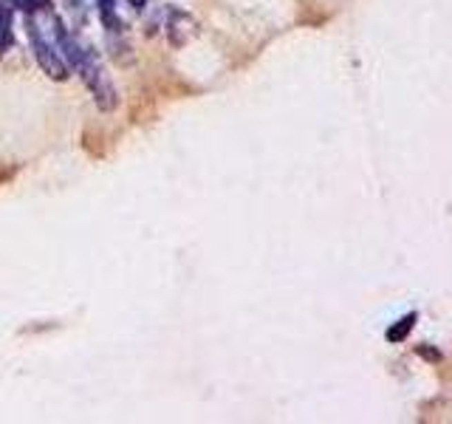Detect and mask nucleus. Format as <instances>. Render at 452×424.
Returning a JSON list of instances; mask_svg holds the SVG:
<instances>
[{
  "mask_svg": "<svg viewBox=\"0 0 452 424\" xmlns=\"http://www.w3.org/2000/svg\"><path fill=\"white\" fill-rule=\"evenodd\" d=\"M418 354H421V356H427V359H438V354H435V351H427V348H421Z\"/></svg>",
  "mask_w": 452,
  "mask_h": 424,
  "instance_id": "20e7f679",
  "label": "nucleus"
},
{
  "mask_svg": "<svg viewBox=\"0 0 452 424\" xmlns=\"http://www.w3.org/2000/svg\"><path fill=\"white\" fill-rule=\"evenodd\" d=\"M32 46H35V57H37V63L40 68L51 77V79H66L68 77V66H66V59L59 57V51L43 40V35L37 32V28L32 26Z\"/></svg>",
  "mask_w": 452,
  "mask_h": 424,
  "instance_id": "f257e3e1",
  "label": "nucleus"
},
{
  "mask_svg": "<svg viewBox=\"0 0 452 424\" xmlns=\"http://www.w3.org/2000/svg\"><path fill=\"white\" fill-rule=\"evenodd\" d=\"M17 6H20L23 12H32V9L37 6V0H17Z\"/></svg>",
  "mask_w": 452,
  "mask_h": 424,
  "instance_id": "7ed1b4c3",
  "label": "nucleus"
},
{
  "mask_svg": "<svg viewBox=\"0 0 452 424\" xmlns=\"http://www.w3.org/2000/svg\"><path fill=\"white\" fill-rule=\"evenodd\" d=\"M413 325H415V314H407V317H402L393 328H390L387 331V340L390 343H402L407 334H410V331H413Z\"/></svg>",
  "mask_w": 452,
  "mask_h": 424,
  "instance_id": "f03ea898",
  "label": "nucleus"
}]
</instances>
